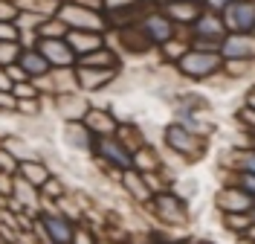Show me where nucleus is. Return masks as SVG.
I'll use <instances>...</instances> for the list:
<instances>
[{"instance_id": "nucleus-4", "label": "nucleus", "mask_w": 255, "mask_h": 244, "mask_svg": "<svg viewBox=\"0 0 255 244\" xmlns=\"http://www.w3.org/2000/svg\"><path fill=\"white\" fill-rule=\"evenodd\" d=\"M41 55L55 67L73 64V47L64 44V41H55V38H52V41H41Z\"/></svg>"}, {"instance_id": "nucleus-28", "label": "nucleus", "mask_w": 255, "mask_h": 244, "mask_svg": "<svg viewBox=\"0 0 255 244\" xmlns=\"http://www.w3.org/2000/svg\"><path fill=\"white\" fill-rule=\"evenodd\" d=\"M12 15H15L12 6H0V17H12Z\"/></svg>"}, {"instance_id": "nucleus-19", "label": "nucleus", "mask_w": 255, "mask_h": 244, "mask_svg": "<svg viewBox=\"0 0 255 244\" xmlns=\"http://www.w3.org/2000/svg\"><path fill=\"white\" fill-rule=\"evenodd\" d=\"M241 183H244V186H241L244 192H255V175L253 172H244V175H241Z\"/></svg>"}, {"instance_id": "nucleus-3", "label": "nucleus", "mask_w": 255, "mask_h": 244, "mask_svg": "<svg viewBox=\"0 0 255 244\" xmlns=\"http://www.w3.org/2000/svg\"><path fill=\"white\" fill-rule=\"evenodd\" d=\"M221 52L232 61H241V58H253L255 55V41L247 32H235L229 35L226 41L221 44Z\"/></svg>"}, {"instance_id": "nucleus-8", "label": "nucleus", "mask_w": 255, "mask_h": 244, "mask_svg": "<svg viewBox=\"0 0 255 244\" xmlns=\"http://www.w3.org/2000/svg\"><path fill=\"white\" fill-rule=\"evenodd\" d=\"M221 207L223 210H232V212H244V210H250V195L244 189H226L221 195Z\"/></svg>"}, {"instance_id": "nucleus-24", "label": "nucleus", "mask_w": 255, "mask_h": 244, "mask_svg": "<svg viewBox=\"0 0 255 244\" xmlns=\"http://www.w3.org/2000/svg\"><path fill=\"white\" fill-rule=\"evenodd\" d=\"M244 169H247V172H253V175H255V151H250V154H244Z\"/></svg>"}, {"instance_id": "nucleus-17", "label": "nucleus", "mask_w": 255, "mask_h": 244, "mask_svg": "<svg viewBox=\"0 0 255 244\" xmlns=\"http://www.w3.org/2000/svg\"><path fill=\"white\" fill-rule=\"evenodd\" d=\"M20 172H23V175H29V178H32V186H38L41 180L47 178V172H44V169H41L38 163H26V166H23Z\"/></svg>"}, {"instance_id": "nucleus-13", "label": "nucleus", "mask_w": 255, "mask_h": 244, "mask_svg": "<svg viewBox=\"0 0 255 244\" xmlns=\"http://www.w3.org/2000/svg\"><path fill=\"white\" fill-rule=\"evenodd\" d=\"M87 125H90V128H96V131H102V137H105V134H111V131L116 128V122H113V119H108V114H105V111H90V116H87Z\"/></svg>"}, {"instance_id": "nucleus-22", "label": "nucleus", "mask_w": 255, "mask_h": 244, "mask_svg": "<svg viewBox=\"0 0 255 244\" xmlns=\"http://www.w3.org/2000/svg\"><path fill=\"white\" fill-rule=\"evenodd\" d=\"M0 38L12 41V38H15V26H12V23H0Z\"/></svg>"}, {"instance_id": "nucleus-29", "label": "nucleus", "mask_w": 255, "mask_h": 244, "mask_svg": "<svg viewBox=\"0 0 255 244\" xmlns=\"http://www.w3.org/2000/svg\"><path fill=\"white\" fill-rule=\"evenodd\" d=\"M247 105H250V108H255V90L250 93V96H247Z\"/></svg>"}, {"instance_id": "nucleus-20", "label": "nucleus", "mask_w": 255, "mask_h": 244, "mask_svg": "<svg viewBox=\"0 0 255 244\" xmlns=\"http://www.w3.org/2000/svg\"><path fill=\"white\" fill-rule=\"evenodd\" d=\"M84 64H111V55L108 52H99V55H87Z\"/></svg>"}, {"instance_id": "nucleus-12", "label": "nucleus", "mask_w": 255, "mask_h": 244, "mask_svg": "<svg viewBox=\"0 0 255 244\" xmlns=\"http://www.w3.org/2000/svg\"><path fill=\"white\" fill-rule=\"evenodd\" d=\"M194 23H197V32H200V35H212L215 41H221L223 29H226V26H223V20H221V17H215V15H203V17H197Z\"/></svg>"}, {"instance_id": "nucleus-18", "label": "nucleus", "mask_w": 255, "mask_h": 244, "mask_svg": "<svg viewBox=\"0 0 255 244\" xmlns=\"http://www.w3.org/2000/svg\"><path fill=\"white\" fill-rule=\"evenodd\" d=\"M15 52H17V49L12 47V41H6V44H0V61H6V64H9V61L15 58Z\"/></svg>"}, {"instance_id": "nucleus-16", "label": "nucleus", "mask_w": 255, "mask_h": 244, "mask_svg": "<svg viewBox=\"0 0 255 244\" xmlns=\"http://www.w3.org/2000/svg\"><path fill=\"white\" fill-rule=\"evenodd\" d=\"M47 227L52 230V239H55V242H70V227H67L64 221H55V218H49Z\"/></svg>"}, {"instance_id": "nucleus-1", "label": "nucleus", "mask_w": 255, "mask_h": 244, "mask_svg": "<svg viewBox=\"0 0 255 244\" xmlns=\"http://www.w3.org/2000/svg\"><path fill=\"white\" fill-rule=\"evenodd\" d=\"M221 67V58H218V52H212V49H194V52H183V58H180V70L191 76V79H203L209 73H215Z\"/></svg>"}, {"instance_id": "nucleus-26", "label": "nucleus", "mask_w": 255, "mask_h": 244, "mask_svg": "<svg viewBox=\"0 0 255 244\" xmlns=\"http://www.w3.org/2000/svg\"><path fill=\"white\" fill-rule=\"evenodd\" d=\"M229 3H232V0H209V6H212V9H226Z\"/></svg>"}, {"instance_id": "nucleus-30", "label": "nucleus", "mask_w": 255, "mask_h": 244, "mask_svg": "<svg viewBox=\"0 0 255 244\" xmlns=\"http://www.w3.org/2000/svg\"><path fill=\"white\" fill-rule=\"evenodd\" d=\"M0 105H12V99L6 96V93H0Z\"/></svg>"}, {"instance_id": "nucleus-14", "label": "nucleus", "mask_w": 255, "mask_h": 244, "mask_svg": "<svg viewBox=\"0 0 255 244\" xmlns=\"http://www.w3.org/2000/svg\"><path fill=\"white\" fill-rule=\"evenodd\" d=\"M111 76H113L111 70H105V73H90L87 67H81V70H79V79H81L84 87H99V84H105Z\"/></svg>"}, {"instance_id": "nucleus-2", "label": "nucleus", "mask_w": 255, "mask_h": 244, "mask_svg": "<svg viewBox=\"0 0 255 244\" xmlns=\"http://www.w3.org/2000/svg\"><path fill=\"white\" fill-rule=\"evenodd\" d=\"M223 26L232 32H250L255 29V3L253 0H232L223 9Z\"/></svg>"}, {"instance_id": "nucleus-25", "label": "nucleus", "mask_w": 255, "mask_h": 244, "mask_svg": "<svg viewBox=\"0 0 255 244\" xmlns=\"http://www.w3.org/2000/svg\"><path fill=\"white\" fill-rule=\"evenodd\" d=\"M105 3H108V6H116V9H119V6H133V0H105Z\"/></svg>"}, {"instance_id": "nucleus-7", "label": "nucleus", "mask_w": 255, "mask_h": 244, "mask_svg": "<svg viewBox=\"0 0 255 244\" xmlns=\"http://www.w3.org/2000/svg\"><path fill=\"white\" fill-rule=\"evenodd\" d=\"M165 140H168V146L177 148V151H189V148L194 146V134H191V131H186L183 125H168V131H165Z\"/></svg>"}, {"instance_id": "nucleus-23", "label": "nucleus", "mask_w": 255, "mask_h": 244, "mask_svg": "<svg viewBox=\"0 0 255 244\" xmlns=\"http://www.w3.org/2000/svg\"><path fill=\"white\" fill-rule=\"evenodd\" d=\"M12 90H15L17 96H35V87H29V84H15Z\"/></svg>"}, {"instance_id": "nucleus-5", "label": "nucleus", "mask_w": 255, "mask_h": 244, "mask_svg": "<svg viewBox=\"0 0 255 244\" xmlns=\"http://www.w3.org/2000/svg\"><path fill=\"white\" fill-rule=\"evenodd\" d=\"M99 151H102V154H105V157H108L111 163L122 166V169H128V166H130V157H128V151L119 146L116 140H111V137H102V140H99Z\"/></svg>"}, {"instance_id": "nucleus-21", "label": "nucleus", "mask_w": 255, "mask_h": 244, "mask_svg": "<svg viewBox=\"0 0 255 244\" xmlns=\"http://www.w3.org/2000/svg\"><path fill=\"white\" fill-rule=\"evenodd\" d=\"M241 119H244L250 128H255V108H244V111H241Z\"/></svg>"}, {"instance_id": "nucleus-15", "label": "nucleus", "mask_w": 255, "mask_h": 244, "mask_svg": "<svg viewBox=\"0 0 255 244\" xmlns=\"http://www.w3.org/2000/svg\"><path fill=\"white\" fill-rule=\"evenodd\" d=\"M168 15H174V17H186V20H197V17H200V6H197V0H191L189 6H177V3H171Z\"/></svg>"}, {"instance_id": "nucleus-11", "label": "nucleus", "mask_w": 255, "mask_h": 244, "mask_svg": "<svg viewBox=\"0 0 255 244\" xmlns=\"http://www.w3.org/2000/svg\"><path fill=\"white\" fill-rule=\"evenodd\" d=\"M20 64H23V70H26L29 76H41V73H47V70H49L47 58H44L41 52H32V49L20 55Z\"/></svg>"}, {"instance_id": "nucleus-6", "label": "nucleus", "mask_w": 255, "mask_h": 244, "mask_svg": "<svg viewBox=\"0 0 255 244\" xmlns=\"http://www.w3.org/2000/svg\"><path fill=\"white\" fill-rule=\"evenodd\" d=\"M64 17H67V23H73V26H79V29H93V26H102V17L90 15V12H84V9H79V6L64 9Z\"/></svg>"}, {"instance_id": "nucleus-27", "label": "nucleus", "mask_w": 255, "mask_h": 244, "mask_svg": "<svg viewBox=\"0 0 255 244\" xmlns=\"http://www.w3.org/2000/svg\"><path fill=\"white\" fill-rule=\"evenodd\" d=\"M0 87H3V90H12L15 84H12V81H9V79H6V76H3V73H0Z\"/></svg>"}, {"instance_id": "nucleus-9", "label": "nucleus", "mask_w": 255, "mask_h": 244, "mask_svg": "<svg viewBox=\"0 0 255 244\" xmlns=\"http://www.w3.org/2000/svg\"><path fill=\"white\" fill-rule=\"evenodd\" d=\"M145 32L151 35V41L162 44V41L171 38V23H168L165 17H148V20H145Z\"/></svg>"}, {"instance_id": "nucleus-32", "label": "nucleus", "mask_w": 255, "mask_h": 244, "mask_svg": "<svg viewBox=\"0 0 255 244\" xmlns=\"http://www.w3.org/2000/svg\"><path fill=\"white\" fill-rule=\"evenodd\" d=\"M250 236H253V239H255V227H253V233H250Z\"/></svg>"}, {"instance_id": "nucleus-10", "label": "nucleus", "mask_w": 255, "mask_h": 244, "mask_svg": "<svg viewBox=\"0 0 255 244\" xmlns=\"http://www.w3.org/2000/svg\"><path fill=\"white\" fill-rule=\"evenodd\" d=\"M67 44L76 47V49H81V52H87V49H99L102 47V38H99V35H90V29H87V32H70L67 35Z\"/></svg>"}, {"instance_id": "nucleus-31", "label": "nucleus", "mask_w": 255, "mask_h": 244, "mask_svg": "<svg viewBox=\"0 0 255 244\" xmlns=\"http://www.w3.org/2000/svg\"><path fill=\"white\" fill-rule=\"evenodd\" d=\"M159 3H180V0H159Z\"/></svg>"}]
</instances>
